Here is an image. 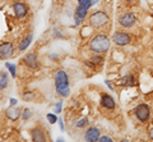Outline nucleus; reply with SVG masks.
<instances>
[{"mask_svg": "<svg viewBox=\"0 0 153 142\" xmlns=\"http://www.w3.org/2000/svg\"><path fill=\"white\" fill-rule=\"evenodd\" d=\"M12 54H13V45L10 42H3L0 45V58L3 60L8 59L12 56Z\"/></svg>", "mask_w": 153, "mask_h": 142, "instance_id": "obj_8", "label": "nucleus"}, {"mask_svg": "<svg viewBox=\"0 0 153 142\" xmlns=\"http://www.w3.org/2000/svg\"><path fill=\"white\" fill-rule=\"evenodd\" d=\"M31 41H32V35H28L27 39H25V40L21 42V45H19V50L23 51L28 45H30V42H31Z\"/></svg>", "mask_w": 153, "mask_h": 142, "instance_id": "obj_16", "label": "nucleus"}, {"mask_svg": "<svg viewBox=\"0 0 153 142\" xmlns=\"http://www.w3.org/2000/svg\"><path fill=\"white\" fill-rule=\"evenodd\" d=\"M7 84H8V77H7V73L3 70V72L0 73V88L4 90L7 87Z\"/></svg>", "mask_w": 153, "mask_h": 142, "instance_id": "obj_15", "label": "nucleus"}, {"mask_svg": "<svg viewBox=\"0 0 153 142\" xmlns=\"http://www.w3.org/2000/svg\"><path fill=\"white\" fill-rule=\"evenodd\" d=\"M148 135H149L151 140H153V128H151V129H149V132H148Z\"/></svg>", "mask_w": 153, "mask_h": 142, "instance_id": "obj_26", "label": "nucleus"}, {"mask_svg": "<svg viewBox=\"0 0 153 142\" xmlns=\"http://www.w3.org/2000/svg\"><path fill=\"white\" fill-rule=\"evenodd\" d=\"M55 87L57 93L66 97L69 95V78L64 70H57L55 74Z\"/></svg>", "mask_w": 153, "mask_h": 142, "instance_id": "obj_1", "label": "nucleus"}, {"mask_svg": "<svg viewBox=\"0 0 153 142\" xmlns=\"http://www.w3.org/2000/svg\"><path fill=\"white\" fill-rule=\"evenodd\" d=\"M23 99H25V100H32V99H33V93L32 92L23 93Z\"/></svg>", "mask_w": 153, "mask_h": 142, "instance_id": "obj_22", "label": "nucleus"}, {"mask_svg": "<svg viewBox=\"0 0 153 142\" xmlns=\"http://www.w3.org/2000/svg\"><path fill=\"white\" fill-rule=\"evenodd\" d=\"M149 115H151V109L147 104H139L135 108V117L140 122H147L149 119Z\"/></svg>", "mask_w": 153, "mask_h": 142, "instance_id": "obj_4", "label": "nucleus"}, {"mask_svg": "<svg viewBox=\"0 0 153 142\" xmlns=\"http://www.w3.org/2000/svg\"><path fill=\"white\" fill-rule=\"evenodd\" d=\"M13 9H14V13H16V16H17L18 18H23V17H25L26 14H27V7H26L22 1L14 3Z\"/></svg>", "mask_w": 153, "mask_h": 142, "instance_id": "obj_11", "label": "nucleus"}, {"mask_svg": "<svg viewBox=\"0 0 153 142\" xmlns=\"http://www.w3.org/2000/svg\"><path fill=\"white\" fill-rule=\"evenodd\" d=\"M5 115L9 118V119H12V120H17L19 117H21V111H19V109L17 108H9L5 110Z\"/></svg>", "mask_w": 153, "mask_h": 142, "instance_id": "obj_14", "label": "nucleus"}, {"mask_svg": "<svg viewBox=\"0 0 153 142\" xmlns=\"http://www.w3.org/2000/svg\"><path fill=\"white\" fill-rule=\"evenodd\" d=\"M10 104H12V106H14L17 104V100H14V99H10Z\"/></svg>", "mask_w": 153, "mask_h": 142, "instance_id": "obj_28", "label": "nucleus"}, {"mask_svg": "<svg viewBox=\"0 0 153 142\" xmlns=\"http://www.w3.org/2000/svg\"><path fill=\"white\" fill-rule=\"evenodd\" d=\"M101 105L106 109H114L115 108V100L112 99V96H110L107 93H102L101 96Z\"/></svg>", "mask_w": 153, "mask_h": 142, "instance_id": "obj_12", "label": "nucleus"}, {"mask_svg": "<svg viewBox=\"0 0 153 142\" xmlns=\"http://www.w3.org/2000/svg\"><path fill=\"white\" fill-rule=\"evenodd\" d=\"M137 22L135 19V16L131 13H125V14H123V16L119 18V23H120V26L123 27H131L134 23Z\"/></svg>", "mask_w": 153, "mask_h": 142, "instance_id": "obj_7", "label": "nucleus"}, {"mask_svg": "<svg viewBox=\"0 0 153 142\" xmlns=\"http://www.w3.org/2000/svg\"><path fill=\"white\" fill-rule=\"evenodd\" d=\"M133 83H134V78L131 74L126 75V77L123 79V84H133Z\"/></svg>", "mask_w": 153, "mask_h": 142, "instance_id": "obj_17", "label": "nucleus"}, {"mask_svg": "<svg viewBox=\"0 0 153 142\" xmlns=\"http://www.w3.org/2000/svg\"><path fill=\"white\" fill-rule=\"evenodd\" d=\"M79 3H84V1H91V0H78Z\"/></svg>", "mask_w": 153, "mask_h": 142, "instance_id": "obj_30", "label": "nucleus"}, {"mask_svg": "<svg viewBox=\"0 0 153 142\" xmlns=\"http://www.w3.org/2000/svg\"><path fill=\"white\" fill-rule=\"evenodd\" d=\"M22 118L23 119H30L31 118V110L30 109H25V110H23V113H22Z\"/></svg>", "mask_w": 153, "mask_h": 142, "instance_id": "obj_21", "label": "nucleus"}, {"mask_svg": "<svg viewBox=\"0 0 153 142\" xmlns=\"http://www.w3.org/2000/svg\"><path fill=\"white\" fill-rule=\"evenodd\" d=\"M47 119H49L50 124H55V123L57 122L56 115H55V114H51V113H49V114H47Z\"/></svg>", "mask_w": 153, "mask_h": 142, "instance_id": "obj_20", "label": "nucleus"}, {"mask_svg": "<svg viewBox=\"0 0 153 142\" xmlns=\"http://www.w3.org/2000/svg\"><path fill=\"white\" fill-rule=\"evenodd\" d=\"M89 25L94 28H100L108 23V17L106 13L103 12H93L88 18Z\"/></svg>", "mask_w": 153, "mask_h": 142, "instance_id": "obj_3", "label": "nucleus"}, {"mask_svg": "<svg viewBox=\"0 0 153 142\" xmlns=\"http://www.w3.org/2000/svg\"><path fill=\"white\" fill-rule=\"evenodd\" d=\"M59 123H60V129H61V131H64V124H63V120L60 119V120H59Z\"/></svg>", "mask_w": 153, "mask_h": 142, "instance_id": "obj_27", "label": "nucleus"}, {"mask_svg": "<svg viewBox=\"0 0 153 142\" xmlns=\"http://www.w3.org/2000/svg\"><path fill=\"white\" fill-rule=\"evenodd\" d=\"M55 111L56 113H60L61 111V102H57L55 105Z\"/></svg>", "mask_w": 153, "mask_h": 142, "instance_id": "obj_24", "label": "nucleus"}, {"mask_svg": "<svg viewBox=\"0 0 153 142\" xmlns=\"http://www.w3.org/2000/svg\"><path fill=\"white\" fill-rule=\"evenodd\" d=\"M110 47V40L105 35H96L89 42V49L94 53H103Z\"/></svg>", "mask_w": 153, "mask_h": 142, "instance_id": "obj_2", "label": "nucleus"}, {"mask_svg": "<svg viewBox=\"0 0 153 142\" xmlns=\"http://www.w3.org/2000/svg\"><path fill=\"white\" fill-rule=\"evenodd\" d=\"M112 40L115 44L119 46H125L130 42V37H129V35L125 34V32H116V34L114 35Z\"/></svg>", "mask_w": 153, "mask_h": 142, "instance_id": "obj_6", "label": "nucleus"}, {"mask_svg": "<svg viewBox=\"0 0 153 142\" xmlns=\"http://www.w3.org/2000/svg\"><path fill=\"white\" fill-rule=\"evenodd\" d=\"M97 1H98V0H91V3H92V5H93V4H96Z\"/></svg>", "mask_w": 153, "mask_h": 142, "instance_id": "obj_29", "label": "nucleus"}, {"mask_svg": "<svg viewBox=\"0 0 153 142\" xmlns=\"http://www.w3.org/2000/svg\"><path fill=\"white\" fill-rule=\"evenodd\" d=\"M98 141H112V138H110V137H107V136H103V137H100V140Z\"/></svg>", "mask_w": 153, "mask_h": 142, "instance_id": "obj_25", "label": "nucleus"}, {"mask_svg": "<svg viewBox=\"0 0 153 142\" xmlns=\"http://www.w3.org/2000/svg\"><path fill=\"white\" fill-rule=\"evenodd\" d=\"M5 67L9 69V72L12 73V75L13 77H16V65H13V64H10V63H5Z\"/></svg>", "mask_w": 153, "mask_h": 142, "instance_id": "obj_18", "label": "nucleus"}, {"mask_svg": "<svg viewBox=\"0 0 153 142\" xmlns=\"http://www.w3.org/2000/svg\"><path fill=\"white\" fill-rule=\"evenodd\" d=\"M89 7L85 5V4H79L75 9V13H74V21H75V25L78 26L83 22V19L87 16V12H88Z\"/></svg>", "mask_w": 153, "mask_h": 142, "instance_id": "obj_5", "label": "nucleus"}, {"mask_svg": "<svg viewBox=\"0 0 153 142\" xmlns=\"http://www.w3.org/2000/svg\"><path fill=\"white\" fill-rule=\"evenodd\" d=\"M92 61H94V64H101L103 61V59L101 58V56H94V58L92 59Z\"/></svg>", "mask_w": 153, "mask_h": 142, "instance_id": "obj_23", "label": "nucleus"}, {"mask_svg": "<svg viewBox=\"0 0 153 142\" xmlns=\"http://www.w3.org/2000/svg\"><path fill=\"white\" fill-rule=\"evenodd\" d=\"M126 1H137V0H126Z\"/></svg>", "mask_w": 153, "mask_h": 142, "instance_id": "obj_31", "label": "nucleus"}, {"mask_svg": "<svg viewBox=\"0 0 153 142\" xmlns=\"http://www.w3.org/2000/svg\"><path fill=\"white\" fill-rule=\"evenodd\" d=\"M84 140L89 142H94L100 140V131L96 127H91L87 129V132L84 133Z\"/></svg>", "mask_w": 153, "mask_h": 142, "instance_id": "obj_9", "label": "nucleus"}, {"mask_svg": "<svg viewBox=\"0 0 153 142\" xmlns=\"http://www.w3.org/2000/svg\"><path fill=\"white\" fill-rule=\"evenodd\" d=\"M23 61L26 63L27 67H30L32 69H35L38 67V59H37V56L36 54H33V53H30V54H27L25 56V59H23Z\"/></svg>", "mask_w": 153, "mask_h": 142, "instance_id": "obj_10", "label": "nucleus"}, {"mask_svg": "<svg viewBox=\"0 0 153 142\" xmlns=\"http://www.w3.org/2000/svg\"><path fill=\"white\" fill-rule=\"evenodd\" d=\"M31 135H32V141H36V142L46 141V135H45L44 129H41V128H33Z\"/></svg>", "mask_w": 153, "mask_h": 142, "instance_id": "obj_13", "label": "nucleus"}, {"mask_svg": "<svg viewBox=\"0 0 153 142\" xmlns=\"http://www.w3.org/2000/svg\"><path fill=\"white\" fill-rule=\"evenodd\" d=\"M87 124H88V119H87V118H84V119L76 122V124H75V126L78 127V128H83V127H85Z\"/></svg>", "mask_w": 153, "mask_h": 142, "instance_id": "obj_19", "label": "nucleus"}]
</instances>
